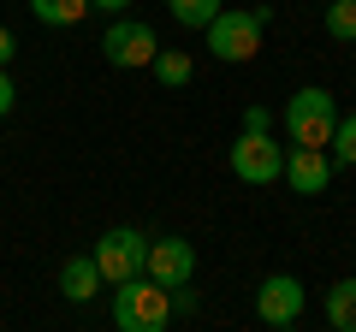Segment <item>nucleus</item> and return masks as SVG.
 <instances>
[{
	"instance_id": "aec40b11",
	"label": "nucleus",
	"mask_w": 356,
	"mask_h": 332,
	"mask_svg": "<svg viewBox=\"0 0 356 332\" xmlns=\"http://www.w3.org/2000/svg\"><path fill=\"white\" fill-rule=\"evenodd\" d=\"M89 6H107V13H119V6H131V0H89Z\"/></svg>"
},
{
	"instance_id": "f257e3e1",
	"label": "nucleus",
	"mask_w": 356,
	"mask_h": 332,
	"mask_svg": "<svg viewBox=\"0 0 356 332\" xmlns=\"http://www.w3.org/2000/svg\"><path fill=\"white\" fill-rule=\"evenodd\" d=\"M172 320V291L154 285L149 273H131L113 285V326L119 332H161Z\"/></svg>"
},
{
	"instance_id": "4468645a",
	"label": "nucleus",
	"mask_w": 356,
	"mask_h": 332,
	"mask_svg": "<svg viewBox=\"0 0 356 332\" xmlns=\"http://www.w3.org/2000/svg\"><path fill=\"white\" fill-rule=\"evenodd\" d=\"M166 13H172V18H178L184 30H202L208 18L220 13V0H166Z\"/></svg>"
},
{
	"instance_id": "7ed1b4c3",
	"label": "nucleus",
	"mask_w": 356,
	"mask_h": 332,
	"mask_svg": "<svg viewBox=\"0 0 356 332\" xmlns=\"http://www.w3.org/2000/svg\"><path fill=\"white\" fill-rule=\"evenodd\" d=\"M332 125H339V95L321 90V83H309V90H297L285 101V131H291L297 149H327Z\"/></svg>"
},
{
	"instance_id": "423d86ee",
	"label": "nucleus",
	"mask_w": 356,
	"mask_h": 332,
	"mask_svg": "<svg viewBox=\"0 0 356 332\" xmlns=\"http://www.w3.org/2000/svg\"><path fill=\"white\" fill-rule=\"evenodd\" d=\"M255 320L261 326H297L303 320V279L297 273H267L261 285H255Z\"/></svg>"
},
{
	"instance_id": "f3484780",
	"label": "nucleus",
	"mask_w": 356,
	"mask_h": 332,
	"mask_svg": "<svg viewBox=\"0 0 356 332\" xmlns=\"http://www.w3.org/2000/svg\"><path fill=\"white\" fill-rule=\"evenodd\" d=\"M243 131H273V113L267 107H243Z\"/></svg>"
},
{
	"instance_id": "6e6552de",
	"label": "nucleus",
	"mask_w": 356,
	"mask_h": 332,
	"mask_svg": "<svg viewBox=\"0 0 356 332\" xmlns=\"http://www.w3.org/2000/svg\"><path fill=\"white\" fill-rule=\"evenodd\" d=\"M143 273H149L154 285H191L196 279V249L184 238H149V256H143Z\"/></svg>"
},
{
	"instance_id": "f8f14e48",
	"label": "nucleus",
	"mask_w": 356,
	"mask_h": 332,
	"mask_svg": "<svg viewBox=\"0 0 356 332\" xmlns=\"http://www.w3.org/2000/svg\"><path fill=\"white\" fill-rule=\"evenodd\" d=\"M191 72H196L191 53H178V48H161V53H154V77H161L166 90H184V83H191Z\"/></svg>"
},
{
	"instance_id": "6ab92c4d",
	"label": "nucleus",
	"mask_w": 356,
	"mask_h": 332,
	"mask_svg": "<svg viewBox=\"0 0 356 332\" xmlns=\"http://www.w3.org/2000/svg\"><path fill=\"white\" fill-rule=\"evenodd\" d=\"M13 53H18V36L6 24H0V65H13Z\"/></svg>"
},
{
	"instance_id": "20e7f679",
	"label": "nucleus",
	"mask_w": 356,
	"mask_h": 332,
	"mask_svg": "<svg viewBox=\"0 0 356 332\" xmlns=\"http://www.w3.org/2000/svg\"><path fill=\"white\" fill-rule=\"evenodd\" d=\"M95 267H102V285H119V279H131V273H143V256H149V238H143L137 226H113L95 249Z\"/></svg>"
},
{
	"instance_id": "f03ea898",
	"label": "nucleus",
	"mask_w": 356,
	"mask_h": 332,
	"mask_svg": "<svg viewBox=\"0 0 356 332\" xmlns=\"http://www.w3.org/2000/svg\"><path fill=\"white\" fill-rule=\"evenodd\" d=\"M267 18H273L267 6H261V13H226V6H220V13L202 24L208 53H214V60H226V65L255 60V53H261V30H267Z\"/></svg>"
},
{
	"instance_id": "1a4fd4ad",
	"label": "nucleus",
	"mask_w": 356,
	"mask_h": 332,
	"mask_svg": "<svg viewBox=\"0 0 356 332\" xmlns=\"http://www.w3.org/2000/svg\"><path fill=\"white\" fill-rule=\"evenodd\" d=\"M285 184H291L297 196H321L332 184V154L327 149H297L291 142V154H285V172H280Z\"/></svg>"
},
{
	"instance_id": "9d476101",
	"label": "nucleus",
	"mask_w": 356,
	"mask_h": 332,
	"mask_svg": "<svg viewBox=\"0 0 356 332\" xmlns=\"http://www.w3.org/2000/svg\"><path fill=\"white\" fill-rule=\"evenodd\" d=\"M60 291L72 297V303H89V297L102 291V267H95V256H65L60 261Z\"/></svg>"
},
{
	"instance_id": "2eb2a0df",
	"label": "nucleus",
	"mask_w": 356,
	"mask_h": 332,
	"mask_svg": "<svg viewBox=\"0 0 356 332\" xmlns=\"http://www.w3.org/2000/svg\"><path fill=\"white\" fill-rule=\"evenodd\" d=\"M327 149H332V160H339V166H356V113H339Z\"/></svg>"
},
{
	"instance_id": "9b49d317",
	"label": "nucleus",
	"mask_w": 356,
	"mask_h": 332,
	"mask_svg": "<svg viewBox=\"0 0 356 332\" xmlns=\"http://www.w3.org/2000/svg\"><path fill=\"white\" fill-rule=\"evenodd\" d=\"M327 326L356 332V279H339V285L327 291Z\"/></svg>"
},
{
	"instance_id": "a211bd4d",
	"label": "nucleus",
	"mask_w": 356,
	"mask_h": 332,
	"mask_svg": "<svg viewBox=\"0 0 356 332\" xmlns=\"http://www.w3.org/2000/svg\"><path fill=\"white\" fill-rule=\"evenodd\" d=\"M13 101H18V90H13V72H6V65H0V119L13 113Z\"/></svg>"
},
{
	"instance_id": "39448f33",
	"label": "nucleus",
	"mask_w": 356,
	"mask_h": 332,
	"mask_svg": "<svg viewBox=\"0 0 356 332\" xmlns=\"http://www.w3.org/2000/svg\"><path fill=\"white\" fill-rule=\"evenodd\" d=\"M232 172H238L243 184H273L285 172V149L273 142V131H243L238 142H232Z\"/></svg>"
},
{
	"instance_id": "dca6fc26",
	"label": "nucleus",
	"mask_w": 356,
	"mask_h": 332,
	"mask_svg": "<svg viewBox=\"0 0 356 332\" xmlns=\"http://www.w3.org/2000/svg\"><path fill=\"white\" fill-rule=\"evenodd\" d=\"M327 36L332 42H356V0H332L327 6Z\"/></svg>"
},
{
	"instance_id": "0eeeda50",
	"label": "nucleus",
	"mask_w": 356,
	"mask_h": 332,
	"mask_svg": "<svg viewBox=\"0 0 356 332\" xmlns=\"http://www.w3.org/2000/svg\"><path fill=\"white\" fill-rule=\"evenodd\" d=\"M102 53H107V65H119V72H137V65H154L161 42H154V30L137 24V18H113L107 36H102Z\"/></svg>"
},
{
	"instance_id": "ddd939ff",
	"label": "nucleus",
	"mask_w": 356,
	"mask_h": 332,
	"mask_svg": "<svg viewBox=\"0 0 356 332\" xmlns=\"http://www.w3.org/2000/svg\"><path fill=\"white\" fill-rule=\"evenodd\" d=\"M30 13H36L42 24H83L89 0H30Z\"/></svg>"
}]
</instances>
